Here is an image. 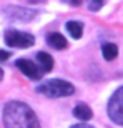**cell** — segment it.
I'll return each instance as SVG.
<instances>
[{
    "instance_id": "1",
    "label": "cell",
    "mask_w": 123,
    "mask_h": 128,
    "mask_svg": "<svg viewBox=\"0 0 123 128\" xmlns=\"http://www.w3.org/2000/svg\"><path fill=\"white\" fill-rule=\"evenodd\" d=\"M5 128H40L35 112L24 102H8L4 108Z\"/></svg>"
},
{
    "instance_id": "15",
    "label": "cell",
    "mask_w": 123,
    "mask_h": 128,
    "mask_svg": "<svg viewBox=\"0 0 123 128\" xmlns=\"http://www.w3.org/2000/svg\"><path fill=\"white\" fill-rule=\"evenodd\" d=\"M2 78H4V70H2V66H0V82H2Z\"/></svg>"
},
{
    "instance_id": "10",
    "label": "cell",
    "mask_w": 123,
    "mask_h": 128,
    "mask_svg": "<svg viewBox=\"0 0 123 128\" xmlns=\"http://www.w3.org/2000/svg\"><path fill=\"white\" fill-rule=\"evenodd\" d=\"M102 53H103V58L106 62H112L118 57V47L115 43H103L102 45Z\"/></svg>"
},
{
    "instance_id": "3",
    "label": "cell",
    "mask_w": 123,
    "mask_h": 128,
    "mask_svg": "<svg viewBox=\"0 0 123 128\" xmlns=\"http://www.w3.org/2000/svg\"><path fill=\"white\" fill-rule=\"evenodd\" d=\"M106 112H108V116L113 123L123 125V86H120L108 100Z\"/></svg>"
},
{
    "instance_id": "4",
    "label": "cell",
    "mask_w": 123,
    "mask_h": 128,
    "mask_svg": "<svg viewBox=\"0 0 123 128\" xmlns=\"http://www.w3.org/2000/svg\"><path fill=\"white\" fill-rule=\"evenodd\" d=\"M5 43L14 48H28L35 43V37L32 33L20 32V30H7L5 32Z\"/></svg>"
},
{
    "instance_id": "13",
    "label": "cell",
    "mask_w": 123,
    "mask_h": 128,
    "mask_svg": "<svg viewBox=\"0 0 123 128\" xmlns=\"http://www.w3.org/2000/svg\"><path fill=\"white\" fill-rule=\"evenodd\" d=\"M63 2L68 4V5H72V7H78V5H82L83 0H63Z\"/></svg>"
},
{
    "instance_id": "5",
    "label": "cell",
    "mask_w": 123,
    "mask_h": 128,
    "mask_svg": "<svg viewBox=\"0 0 123 128\" xmlns=\"http://www.w3.org/2000/svg\"><path fill=\"white\" fill-rule=\"evenodd\" d=\"M15 66L18 68L25 76H28L30 80H40L42 78V68L38 65H35L33 62L27 60V58H18L17 62H15Z\"/></svg>"
},
{
    "instance_id": "11",
    "label": "cell",
    "mask_w": 123,
    "mask_h": 128,
    "mask_svg": "<svg viewBox=\"0 0 123 128\" xmlns=\"http://www.w3.org/2000/svg\"><path fill=\"white\" fill-rule=\"evenodd\" d=\"M65 28H66V32L70 33L73 38H80L82 33H83V25H82L80 22H76V20H70V22H66Z\"/></svg>"
},
{
    "instance_id": "12",
    "label": "cell",
    "mask_w": 123,
    "mask_h": 128,
    "mask_svg": "<svg viewBox=\"0 0 123 128\" xmlns=\"http://www.w3.org/2000/svg\"><path fill=\"white\" fill-rule=\"evenodd\" d=\"M8 58H10V52L0 50V62H5V60H8Z\"/></svg>"
},
{
    "instance_id": "7",
    "label": "cell",
    "mask_w": 123,
    "mask_h": 128,
    "mask_svg": "<svg viewBox=\"0 0 123 128\" xmlns=\"http://www.w3.org/2000/svg\"><path fill=\"white\" fill-rule=\"evenodd\" d=\"M47 43L52 48H55V50H63V48H66V45H68L66 38L63 37L62 33H48L47 35Z\"/></svg>"
},
{
    "instance_id": "16",
    "label": "cell",
    "mask_w": 123,
    "mask_h": 128,
    "mask_svg": "<svg viewBox=\"0 0 123 128\" xmlns=\"http://www.w3.org/2000/svg\"><path fill=\"white\" fill-rule=\"evenodd\" d=\"M98 2H102V0H98Z\"/></svg>"
},
{
    "instance_id": "9",
    "label": "cell",
    "mask_w": 123,
    "mask_h": 128,
    "mask_svg": "<svg viewBox=\"0 0 123 128\" xmlns=\"http://www.w3.org/2000/svg\"><path fill=\"white\" fill-rule=\"evenodd\" d=\"M73 116H75V118H78V120H82V122H88V120L93 116V113H92V110H90V106H88V105L78 103L75 108H73Z\"/></svg>"
},
{
    "instance_id": "2",
    "label": "cell",
    "mask_w": 123,
    "mask_h": 128,
    "mask_svg": "<svg viewBox=\"0 0 123 128\" xmlns=\"http://www.w3.org/2000/svg\"><path fill=\"white\" fill-rule=\"evenodd\" d=\"M38 93L48 96V98H62V96H70L75 93V86L60 78H52L45 82L37 88Z\"/></svg>"
},
{
    "instance_id": "8",
    "label": "cell",
    "mask_w": 123,
    "mask_h": 128,
    "mask_svg": "<svg viewBox=\"0 0 123 128\" xmlns=\"http://www.w3.org/2000/svg\"><path fill=\"white\" fill-rule=\"evenodd\" d=\"M37 62H38V66L42 68L43 73L52 72V68H53V58H52V55H48V53H45V52H38L37 53Z\"/></svg>"
},
{
    "instance_id": "14",
    "label": "cell",
    "mask_w": 123,
    "mask_h": 128,
    "mask_svg": "<svg viewBox=\"0 0 123 128\" xmlns=\"http://www.w3.org/2000/svg\"><path fill=\"white\" fill-rule=\"evenodd\" d=\"M70 128H93V126H90V125H86V123H78V125H73Z\"/></svg>"
},
{
    "instance_id": "6",
    "label": "cell",
    "mask_w": 123,
    "mask_h": 128,
    "mask_svg": "<svg viewBox=\"0 0 123 128\" xmlns=\"http://www.w3.org/2000/svg\"><path fill=\"white\" fill-rule=\"evenodd\" d=\"M5 15L12 20H20V22H30V20L37 15L35 10L25 8V7H15V5H10L5 8Z\"/></svg>"
}]
</instances>
